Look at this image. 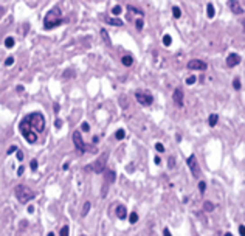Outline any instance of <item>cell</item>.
<instances>
[{
    "mask_svg": "<svg viewBox=\"0 0 245 236\" xmlns=\"http://www.w3.org/2000/svg\"><path fill=\"white\" fill-rule=\"evenodd\" d=\"M73 143H75V146H76L78 151H84V149H85V143H84L82 137H81L79 130H75V132H73Z\"/></svg>",
    "mask_w": 245,
    "mask_h": 236,
    "instance_id": "cell-9",
    "label": "cell"
},
{
    "mask_svg": "<svg viewBox=\"0 0 245 236\" xmlns=\"http://www.w3.org/2000/svg\"><path fill=\"white\" fill-rule=\"evenodd\" d=\"M116 216L120 217V219H126L127 211H126V207H124V205H118V207H116Z\"/></svg>",
    "mask_w": 245,
    "mask_h": 236,
    "instance_id": "cell-13",
    "label": "cell"
},
{
    "mask_svg": "<svg viewBox=\"0 0 245 236\" xmlns=\"http://www.w3.org/2000/svg\"><path fill=\"white\" fill-rule=\"evenodd\" d=\"M239 62H240V56L237 53H231L226 56V65L228 67H234V65H237Z\"/></svg>",
    "mask_w": 245,
    "mask_h": 236,
    "instance_id": "cell-12",
    "label": "cell"
},
{
    "mask_svg": "<svg viewBox=\"0 0 245 236\" xmlns=\"http://www.w3.org/2000/svg\"><path fill=\"white\" fill-rule=\"evenodd\" d=\"M154 162H155L157 165H158V163H160V157H155V158H154Z\"/></svg>",
    "mask_w": 245,
    "mask_h": 236,
    "instance_id": "cell-49",
    "label": "cell"
},
{
    "mask_svg": "<svg viewBox=\"0 0 245 236\" xmlns=\"http://www.w3.org/2000/svg\"><path fill=\"white\" fill-rule=\"evenodd\" d=\"M239 233H240V236H245V225L239 227Z\"/></svg>",
    "mask_w": 245,
    "mask_h": 236,
    "instance_id": "cell-41",
    "label": "cell"
},
{
    "mask_svg": "<svg viewBox=\"0 0 245 236\" xmlns=\"http://www.w3.org/2000/svg\"><path fill=\"white\" fill-rule=\"evenodd\" d=\"M129 221H130V224H135V222L138 221V214H137V213H130Z\"/></svg>",
    "mask_w": 245,
    "mask_h": 236,
    "instance_id": "cell-26",
    "label": "cell"
},
{
    "mask_svg": "<svg viewBox=\"0 0 245 236\" xmlns=\"http://www.w3.org/2000/svg\"><path fill=\"white\" fill-rule=\"evenodd\" d=\"M12 64H14V58L10 56V58H8L6 61H5V65H6V67H10V65H12Z\"/></svg>",
    "mask_w": 245,
    "mask_h": 236,
    "instance_id": "cell-33",
    "label": "cell"
},
{
    "mask_svg": "<svg viewBox=\"0 0 245 236\" xmlns=\"http://www.w3.org/2000/svg\"><path fill=\"white\" fill-rule=\"evenodd\" d=\"M107 152H102L101 155H99L96 160H95V163H92V165H89L87 168L89 169H92V171H95L96 174H101V172L106 169V162H107Z\"/></svg>",
    "mask_w": 245,
    "mask_h": 236,
    "instance_id": "cell-5",
    "label": "cell"
},
{
    "mask_svg": "<svg viewBox=\"0 0 245 236\" xmlns=\"http://www.w3.org/2000/svg\"><path fill=\"white\" fill-rule=\"evenodd\" d=\"M5 47L6 48H12V47H14V39H12V37H6L5 39Z\"/></svg>",
    "mask_w": 245,
    "mask_h": 236,
    "instance_id": "cell-23",
    "label": "cell"
},
{
    "mask_svg": "<svg viewBox=\"0 0 245 236\" xmlns=\"http://www.w3.org/2000/svg\"><path fill=\"white\" fill-rule=\"evenodd\" d=\"M90 207H92V205H90V202H85V203H84V208H82V216H85V214L89 213Z\"/></svg>",
    "mask_w": 245,
    "mask_h": 236,
    "instance_id": "cell-27",
    "label": "cell"
},
{
    "mask_svg": "<svg viewBox=\"0 0 245 236\" xmlns=\"http://www.w3.org/2000/svg\"><path fill=\"white\" fill-rule=\"evenodd\" d=\"M172 16H174L175 19H179V17L181 16V11H180L179 6H172Z\"/></svg>",
    "mask_w": 245,
    "mask_h": 236,
    "instance_id": "cell-20",
    "label": "cell"
},
{
    "mask_svg": "<svg viewBox=\"0 0 245 236\" xmlns=\"http://www.w3.org/2000/svg\"><path fill=\"white\" fill-rule=\"evenodd\" d=\"M48 236H54V233H48Z\"/></svg>",
    "mask_w": 245,
    "mask_h": 236,
    "instance_id": "cell-51",
    "label": "cell"
},
{
    "mask_svg": "<svg viewBox=\"0 0 245 236\" xmlns=\"http://www.w3.org/2000/svg\"><path fill=\"white\" fill-rule=\"evenodd\" d=\"M17 151H19V149H17L16 146H11L10 149H8V155H10V154H12V152H17Z\"/></svg>",
    "mask_w": 245,
    "mask_h": 236,
    "instance_id": "cell-40",
    "label": "cell"
},
{
    "mask_svg": "<svg viewBox=\"0 0 245 236\" xmlns=\"http://www.w3.org/2000/svg\"><path fill=\"white\" fill-rule=\"evenodd\" d=\"M19 128H20V132H22V135L25 137V140H26V142H28V143H31V144H33V143H36V140H37V135H36V134L33 132V129H31L33 126H31L30 120H28V117H26L24 121H22Z\"/></svg>",
    "mask_w": 245,
    "mask_h": 236,
    "instance_id": "cell-3",
    "label": "cell"
},
{
    "mask_svg": "<svg viewBox=\"0 0 245 236\" xmlns=\"http://www.w3.org/2000/svg\"><path fill=\"white\" fill-rule=\"evenodd\" d=\"M121 62H123V65L129 67V65H132V62H134V58L130 56V54H126V56H123V58H121Z\"/></svg>",
    "mask_w": 245,
    "mask_h": 236,
    "instance_id": "cell-15",
    "label": "cell"
},
{
    "mask_svg": "<svg viewBox=\"0 0 245 236\" xmlns=\"http://www.w3.org/2000/svg\"><path fill=\"white\" fill-rule=\"evenodd\" d=\"M186 162H188V166L191 168V172L194 174V177H199V176H200V169H199V163H197L196 155H189Z\"/></svg>",
    "mask_w": 245,
    "mask_h": 236,
    "instance_id": "cell-7",
    "label": "cell"
},
{
    "mask_svg": "<svg viewBox=\"0 0 245 236\" xmlns=\"http://www.w3.org/2000/svg\"><path fill=\"white\" fill-rule=\"evenodd\" d=\"M206 12H208V17H210V19H212V17H214V6H212V3H208Z\"/></svg>",
    "mask_w": 245,
    "mask_h": 236,
    "instance_id": "cell-18",
    "label": "cell"
},
{
    "mask_svg": "<svg viewBox=\"0 0 245 236\" xmlns=\"http://www.w3.org/2000/svg\"><path fill=\"white\" fill-rule=\"evenodd\" d=\"M188 69L189 70H205L206 62L200 61V59H191V61L188 62Z\"/></svg>",
    "mask_w": 245,
    "mask_h": 236,
    "instance_id": "cell-8",
    "label": "cell"
},
{
    "mask_svg": "<svg viewBox=\"0 0 245 236\" xmlns=\"http://www.w3.org/2000/svg\"><path fill=\"white\" fill-rule=\"evenodd\" d=\"M217 120H219V117H217L216 113H211L210 118H208V124H210L211 128H214V126L217 124Z\"/></svg>",
    "mask_w": 245,
    "mask_h": 236,
    "instance_id": "cell-16",
    "label": "cell"
},
{
    "mask_svg": "<svg viewBox=\"0 0 245 236\" xmlns=\"http://www.w3.org/2000/svg\"><path fill=\"white\" fill-rule=\"evenodd\" d=\"M129 11H134V12H138V14H140V16H143V14H144V12H143L141 10H138V8H137V6H132V5H129Z\"/></svg>",
    "mask_w": 245,
    "mask_h": 236,
    "instance_id": "cell-29",
    "label": "cell"
},
{
    "mask_svg": "<svg viewBox=\"0 0 245 236\" xmlns=\"http://www.w3.org/2000/svg\"><path fill=\"white\" fill-rule=\"evenodd\" d=\"M89 129H90L89 123H82V130H85V132H89Z\"/></svg>",
    "mask_w": 245,
    "mask_h": 236,
    "instance_id": "cell-42",
    "label": "cell"
},
{
    "mask_svg": "<svg viewBox=\"0 0 245 236\" xmlns=\"http://www.w3.org/2000/svg\"><path fill=\"white\" fill-rule=\"evenodd\" d=\"M155 149H157L158 152H163V151H165V146H163L161 143H157V144H155Z\"/></svg>",
    "mask_w": 245,
    "mask_h": 236,
    "instance_id": "cell-38",
    "label": "cell"
},
{
    "mask_svg": "<svg viewBox=\"0 0 245 236\" xmlns=\"http://www.w3.org/2000/svg\"><path fill=\"white\" fill-rule=\"evenodd\" d=\"M228 6L231 8V11L234 12V14H242L244 12V8L242 5H240V2H237V0H231V2H228Z\"/></svg>",
    "mask_w": 245,
    "mask_h": 236,
    "instance_id": "cell-11",
    "label": "cell"
},
{
    "mask_svg": "<svg viewBox=\"0 0 245 236\" xmlns=\"http://www.w3.org/2000/svg\"><path fill=\"white\" fill-rule=\"evenodd\" d=\"M115 179H116V172L113 169H109L106 172V182L107 183H113V182H115Z\"/></svg>",
    "mask_w": 245,
    "mask_h": 236,
    "instance_id": "cell-14",
    "label": "cell"
},
{
    "mask_svg": "<svg viewBox=\"0 0 245 236\" xmlns=\"http://www.w3.org/2000/svg\"><path fill=\"white\" fill-rule=\"evenodd\" d=\"M24 90V85H17V92H22Z\"/></svg>",
    "mask_w": 245,
    "mask_h": 236,
    "instance_id": "cell-47",
    "label": "cell"
},
{
    "mask_svg": "<svg viewBox=\"0 0 245 236\" xmlns=\"http://www.w3.org/2000/svg\"><path fill=\"white\" fill-rule=\"evenodd\" d=\"M61 236H69V225H64L61 228V233H59Z\"/></svg>",
    "mask_w": 245,
    "mask_h": 236,
    "instance_id": "cell-28",
    "label": "cell"
},
{
    "mask_svg": "<svg viewBox=\"0 0 245 236\" xmlns=\"http://www.w3.org/2000/svg\"><path fill=\"white\" fill-rule=\"evenodd\" d=\"M53 110H54V113H59V110H61L59 104H54V106H53Z\"/></svg>",
    "mask_w": 245,
    "mask_h": 236,
    "instance_id": "cell-43",
    "label": "cell"
},
{
    "mask_svg": "<svg viewBox=\"0 0 245 236\" xmlns=\"http://www.w3.org/2000/svg\"><path fill=\"white\" fill-rule=\"evenodd\" d=\"M163 235H165V236H172L171 231H169V228H165V230H163Z\"/></svg>",
    "mask_w": 245,
    "mask_h": 236,
    "instance_id": "cell-44",
    "label": "cell"
},
{
    "mask_svg": "<svg viewBox=\"0 0 245 236\" xmlns=\"http://www.w3.org/2000/svg\"><path fill=\"white\" fill-rule=\"evenodd\" d=\"M62 24V19H61V10L57 6L51 8L47 14H45V22H44V28L45 30H53L56 28L57 25Z\"/></svg>",
    "mask_w": 245,
    "mask_h": 236,
    "instance_id": "cell-1",
    "label": "cell"
},
{
    "mask_svg": "<svg viewBox=\"0 0 245 236\" xmlns=\"http://www.w3.org/2000/svg\"><path fill=\"white\" fill-rule=\"evenodd\" d=\"M28 120L31 126H33V129L36 130V132H42L44 128H45V120H44V115L40 112H34L31 113V115H28Z\"/></svg>",
    "mask_w": 245,
    "mask_h": 236,
    "instance_id": "cell-4",
    "label": "cell"
},
{
    "mask_svg": "<svg viewBox=\"0 0 245 236\" xmlns=\"http://www.w3.org/2000/svg\"><path fill=\"white\" fill-rule=\"evenodd\" d=\"M224 236H233V235H231V233H225Z\"/></svg>",
    "mask_w": 245,
    "mask_h": 236,
    "instance_id": "cell-50",
    "label": "cell"
},
{
    "mask_svg": "<svg viewBox=\"0 0 245 236\" xmlns=\"http://www.w3.org/2000/svg\"><path fill=\"white\" fill-rule=\"evenodd\" d=\"M37 166H39V163H37V160H31L30 162V168H31V169H37Z\"/></svg>",
    "mask_w": 245,
    "mask_h": 236,
    "instance_id": "cell-31",
    "label": "cell"
},
{
    "mask_svg": "<svg viewBox=\"0 0 245 236\" xmlns=\"http://www.w3.org/2000/svg\"><path fill=\"white\" fill-rule=\"evenodd\" d=\"M106 22L109 25H113V26H121L123 25V20H120V19H107Z\"/></svg>",
    "mask_w": 245,
    "mask_h": 236,
    "instance_id": "cell-17",
    "label": "cell"
},
{
    "mask_svg": "<svg viewBox=\"0 0 245 236\" xmlns=\"http://www.w3.org/2000/svg\"><path fill=\"white\" fill-rule=\"evenodd\" d=\"M135 98H137V101L140 104H143V106H151L154 103V96L149 92H137L135 93Z\"/></svg>",
    "mask_w": 245,
    "mask_h": 236,
    "instance_id": "cell-6",
    "label": "cell"
},
{
    "mask_svg": "<svg viewBox=\"0 0 245 236\" xmlns=\"http://www.w3.org/2000/svg\"><path fill=\"white\" fill-rule=\"evenodd\" d=\"M14 194H16L17 201H19L20 203H26V202H30L31 199L34 197V193L31 191L26 185H17V187L14 188Z\"/></svg>",
    "mask_w": 245,
    "mask_h": 236,
    "instance_id": "cell-2",
    "label": "cell"
},
{
    "mask_svg": "<svg viewBox=\"0 0 245 236\" xmlns=\"http://www.w3.org/2000/svg\"><path fill=\"white\" fill-rule=\"evenodd\" d=\"M115 137H116V140H123L126 137V132H124V129H118L116 130V134H115Z\"/></svg>",
    "mask_w": 245,
    "mask_h": 236,
    "instance_id": "cell-21",
    "label": "cell"
},
{
    "mask_svg": "<svg viewBox=\"0 0 245 236\" xmlns=\"http://www.w3.org/2000/svg\"><path fill=\"white\" fill-rule=\"evenodd\" d=\"M163 44H165L166 47H169V45L172 44V39H171V36H169V34L163 36Z\"/></svg>",
    "mask_w": 245,
    "mask_h": 236,
    "instance_id": "cell-24",
    "label": "cell"
},
{
    "mask_svg": "<svg viewBox=\"0 0 245 236\" xmlns=\"http://www.w3.org/2000/svg\"><path fill=\"white\" fill-rule=\"evenodd\" d=\"M196 81H197V78H196V76H189V78L186 79V84H189V85H191V84H194V83H196Z\"/></svg>",
    "mask_w": 245,
    "mask_h": 236,
    "instance_id": "cell-36",
    "label": "cell"
},
{
    "mask_svg": "<svg viewBox=\"0 0 245 236\" xmlns=\"http://www.w3.org/2000/svg\"><path fill=\"white\" fill-rule=\"evenodd\" d=\"M199 189H200V193H205V189H206V183H205V182H200V183H199Z\"/></svg>",
    "mask_w": 245,
    "mask_h": 236,
    "instance_id": "cell-37",
    "label": "cell"
},
{
    "mask_svg": "<svg viewBox=\"0 0 245 236\" xmlns=\"http://www.w3.org/2000/svg\"><path fill=\"white\" fill-rule=\"evenodd\" d=\"M203 210H205V211H212V210H214V203L206 201L205 203H203Z\"/></svg>",
    "mask_w": 245,
    "mask_h": 236,
    "instance_id": "cell-19",
    "label": "cell"
},
{
    "mask_svg": "<svg viewBox=\"0 0 245 236\" xmlns=\"http://www.w3.org/2000/svg\"><path fill=\"white\" fill-rule=\"evenodd\" d=\"M167 166H169L171 169L175 166V158H174V157H169V162H167Z\"/></svg>",
    "mask_w": 245,
    "mask_h": 236,
    "instance_id": "cell-34",
    "label": "cell"
},
{
    "mask_svg": "<svg viewBox=\"0 0 245 236\" xmlns=\"http://www.w3.org/2000/svg\"><path fill=\"white\" fill-rule=\"evenodd\" d=\"M24 169H25V168H24V166H20L19 169H17V176H22V174H24Z\"/></svg>",
    "mask_w": 245,
    "mask_h": 236,
    "instance_id": "cell-45",
    "label": "cell"
},
{
    "mask_svg": "<svg viewBox=\"0 0 245 236\" xmlns=\"http://www.w3.org/2000/svg\"><path fill=\"white\" fill-rule=\"evenodd\" d=\"M172 99H174L175 106H179V107H183V92H181V89H180V87H177V89L174 90V95H172Z\"/></svg>",
    "mask_w": 245,
    "mask_h": 236,
    "instance_id": "cell-10",
    "label": "cell"
},
{
    "mask_svg": "<svg viewBox=\"0 0 245 236\" xmlns=\"http://www.w3.org/2000/svg\"><path fill=\"white\" fill-rule=\"evenodd\" d=\"M54 128H56V129L62 128V120H61V118H56V120H54Z\"/></svg>",
    "mask_w": 245,
    "mask_h": 236,
    "instance_id": "cell-30",
    "label": "cell"
},
{
    "mask_svg": "<svg viewBox=\"0 0 245 236\" xmlns=\"http://www.w3.org/2000/svg\"><path fill=\"white\" fill-rule=\"evenodd\" d=\"M75 73H73V71H65V73H64V76H65V78H69V76H73Z\"/></svg>",
    "mask_w": 245,
    "mask_h": 236,
    "instance_id": "cell-46",
    "label": "cell"
},
{
    "mask_svg": "<svg viewBox=\"0 0 245 236\" xmlns=\"http://www.w3.org/2000/svg\"><path fill=\"white\" fill-rule=\"evenodd\" d=\"M135 26H137V30H138V31L141 30V28H143V19H138L137 22H135Z\"/></svg>",
    "mask_w": 245,
    "mask_h": 236,
    "instance_id": "cell-35",
    "label": "cell"
},
{
    "mask_svg": "<svg viewBox=\"0 0 245 236\" xmlns=\"http://www.w3.org/2000/svg\"><path fill=\"white\" fill-rule=\"evenodd\" d=\"M121 11H123V8H121L120 5L112 8V14H115V16H120V14H121Z\"/></svg>",
    "mask_w": 245,
    "mask_h": 236,
    "instance_id": "cell-25",
    "label": "cell"
},
{
    "mask_svg": "<svg viewBox=\"0 0 245 236\" xmlns=\"http://www.w3.org/2000/svg\"><path fill=\"white\" fill-rule=\"evenodd\" d=\"M101 36H102V39H104V42H106L107 45H110V39H109V34H107V31L106 30H101Z\"/></svg>",
    "mask_w": 245,
    "mask_h": 236,
    "instance_id": "cell-22",
    "label": "cell"
},
{
    "mask_svg": "<svg viewBox=\"0 0 245 236\" xmlns=\"http://www.w3.org/2000/svg\"><path fill=\"white\" fill-rule=\"evenodd\" d=\"M33 211H34V207H33V205L28 207V213H33Z\"/></svg>",
    "mask_w": 245,
    "mask_h": 236,
    "instance_id": "cell-48",
    "label": "cell"
},
{
    "mask_svg": "<svg viewBox=\"0 0 245 236\" xmlns=\"http://www.w3.org/2000/svg\"><path fill=\"white\" fill-rule=\"evenodd\" d=\"M16 157H17V160H19V162H22V160H24V152H22V151H17Z\"/></svg>",
    "mask_w": 245,
    "mask_h": 236,
    "instance_id": "cell-39",
    "label": "cell"
},
{
    "mask_svg": "<svg viewBox=\"0 0 245 236\" xmlns=\"http://www.w3.org/2000/svg\"><path fill=\"white\" fill-rule=\"evenodd\" d=\"M233 85H234V89H236V90H240V81H239V78H234Z\"/></svg>",
    "mask_w": 245,
    "mask_h": 236,
    "instance_id": "cell-32",
    "label": "cell"
}]
</instances>
